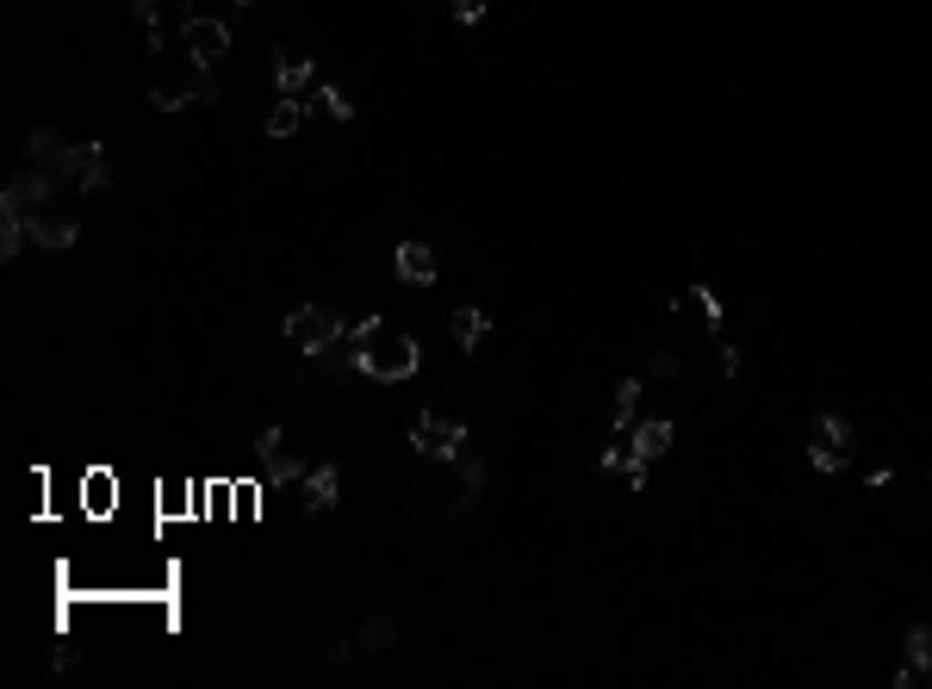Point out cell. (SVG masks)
Returning <instances> with one entry per match:
<instances>
[{"label": "cell", "instance_id": "6da1fadb", "mask_svg": "<svg viewBox=\"0 0 932 689\" xmlns=\"http://www.w3.org/2000/svg\"><path fill=\"white\" fill-rule=\"evenodd\" d=\"M348 367L367 379H386V385H398V379H411L417 367H423V348H417V336H404V329H373L367 342L348 348Z\"/></svg>", "mask_w": 932, "mask_h": 689}, {"label": "cell", "instance_id": "7a4b0ae2", "mask_svg": "<svg viewBox=\"0 0 932 689\" xmlns=\"http://www.w3.org/2000/svg\"><path fill=\"white\" fill-rule=\"evenodd\" d=\"M280 336L299 354H330V348H342L348 342V317L342 311H330V305H299V311H286V323H280Z\"/></svg>", "mask_w": 932, "mask_h": 689}, {"label": "cell", "instance_id": "3957f363", "mask_svg": "<svg viewBox=\"0 0 932 689\" xmlns=\"http://www.w3.org/2000/svg\"><path fill=\"white\" fill-rule=\"evenodd\" d=\"M808 466L815 472H846L852 466V423L846 417H815V429H808Z\"/></svg>", "mask_w": 932, "mask_h": 689}, {"label": "cell", "instance_id": "277c9868", "mask_svg": "<svg viewBox=\"0 0 932 689\" xmlns=\"http://www.w3.org/2000/svg\"><path fill=\"white\" fill-rule=\"evenodd\" d=\"M181 38H187V56L199 75H212V69L231 56V19H212V13H193L187 25H181Z\"/></svg>", "mask_w": 932, "mask_h": 689}, {"label": "cell", "instance_id": "5b68a950", "mask_svg": "<svg viewBox=\"0 0 932 689\" xmlns=\"http://www.w3.org/2000/svg\"><path fill=\"white\" fill-rule=\"evenodd\" d=\"M57 174H44V168H32V174H13L7 187H0V218H38L50 199H57Z\"/></svg>", "mask_w": 932, "mask_h": 689}, {"label": "cell", "instance_id": "8992f818", "mask_svg": "<svg viewBox=\"0 0 932 689\" xmlns=\"http://www.w3.org/2000/svg\"><path fill=\"white\" fill-rule=\"evenodd\" d=\"M411 448H417L423 460H460V448H467V423L423 410V417L411 423Z\"/></svg>", "mask_w": 932, "mask_h": 689}, {"label": "cell", "instance_id": "52a82bcc", "mask_svg": "<svg viewBox=\"0 0 932 689\" xmlns=\"http://www.w3.org/2000/svg\"><path fill=\"white\" fill-rule=\"evenodd\" d=\"M25 156H32V168H44V174H57V181H69V168H75V143H69L57 125H38L32 137H25Z\"/></svg>", "mask_w": 932, "mask_h": 689}, {"label": "cell", "instance_id": "ba28073f", "mask_svg": "<svg viewBox=\"0 0 932 689\" xmlns=\"http://www.w3.org/2000/svg\"><path fill=\"white\" fill-rule=\"evenodd\" d=\"M299 491H305V510H311V516L336 510V503H342V466H336V460H317V466L299 479Z\"/></svg>", "mask_w": 932, "mask_h": 689}, {"label": "cell", "instance_id": "9c48e42d", "mask_svg": "<svg viewBox=\"0 0 932 689\" xmlns=\"http://www.w3.org/2000/svg\"><path fill=\"white\" fill-rule=\"evenodd\" d=\"M69 187H81V193H106V187H112V156H106V143H75V168H69Z\"/></svg>", "mask_w": 932, "mask_h": 689}, {"label": "cell", "instance_id": "30bf717a", "mask_svg": "<svg viewBox=\"0 0 932 689\" xmlns=\"http://www.w3.org/2000/svg\"><path fill=\"white\" fill-rule=\"evenodd\" d=\"M901 646H908V665L895 671V689H914V683H926V677H932V627H926V621H914Z\"/></svg>", "mask_w": 932, "mask_h": 689}, {"label": "cell", "instance_id": "8fae6325", "mask_svg": "<svg viewBox=\"0 0 932 689\" xmlns=\"http://www.w3.org/2000/svg\"><path fill=\"white\" fill-rule=\"evenodd\" d=\"M392 267H398V280H404V286H436V274H442V261H436L429 243H398Z\"/></svg>", "mask_w": 932, "mask_h": 689}, {"label": "cell", "instance_id": "7c38bea8", "mask_svg": "<svg viewBox=\"0 0 932 689\" xmlns=\"http://www.w3.org/2000/svg\"><path fill=\"white\" fill-rule=\"evenodd\" d=\"M479 491H485V460H479V454H460L454 497H448V516H473V510H479Z\"/></svg>", "mask_w": 932, "mask_h": 689}, {"label": "cell", "instance_id": "4fadbf2b", "mask_svg": "<svg viewBox=\"0 0 932 689\" xmlns=\"http://www.w3.org/2000/svg\"><path fill=\"white\" fill-rule=\"evenodd\" d=\"M25 230H32V249L63 255V249H75L81 224H75V218H50V212H38V218H25Z\"/></svg>", "mask_w": 932, "mask_h": 689}, {"label": "cell", "instance_id": "5bb4252c", "mask_svg": "<svg viewBox=\"0 0 932 689\" xmlns=\"http://www.w3.org/2000/svg\"><path fill=\"white\" fill-rule=\"evenodd\" d=\"M311 50H280V56H274V88H280V94H305V88H311Z\"/></svg>", "mask_w": 932, "mask_h": 689}, {"label": "cell", "instance_id": "9a60e30c", "mask_svg": "<svg viewBox=\"0 0 932 689\" xmlns=\"http://www.w3.org/2000/svg\"><path fill=\"white\" fill-rule=\"evenodd\" d=\"M299 125H305V94H280V100H274V112H268V125H262V131H268V137L280 143V137H293Z\"/></svg>", "mask_w": 932, "mask_h": 689}, {"label": "cell", "instance_id": "2e32d148", "mask_svg": "<svg viewBox=\"0 0 932 689\" xmlns=\"http://www.w3.org/2000/svg\"><path fill=\"white\" fill-rule=\"evenodd\" d=\"M355 640H361V652H392V646H398V621H392V615H367Z\"/></svg>", "mask_w": 932, "mask_h": 689}, {"label": "cell", "instance_id": "e0dca14e", "mask_svg": "<svg viewBox=\"0 0 932 689\" xmlns=\"http://www.w3.org/2000/svg\"><path fill=\"white\" fill-rule=\"evenodd\" d=\"M665 448H672V423H665V417H653V423H634V454H641V460H659Z\"/></svg>", "mask_w": 932, "mask_h": 689}, {"label": "cell", "instance_id": "ac0fdd59", "mask_svg": "<svg viewBox=\"0 0 932 689\" xmlns=\"http://www.w3.org/2000/svg\"><path fill=\"white\" fill-rule=\"evenodd\" d=\"M641 398H647V385H641V379H622V385H616V410H610V429H616V435L634 423V410H641Z\"/></svg>", "mask_w": 932, "mask_h": 689}, {"label": "cell", "instance_id": "d6986e66", "mask_svg": "<svg viewBox=\"0 0 932 689\" xmlns=\"http://www.w3.org/2000/svg\"><path fill=\"white\" fill-rule=\"evenodd\" d=\"M485 329H491V317H485V311H454L448 336H454L460 348H479V342H485Z\"/></svg>", "mask_w": 932, "mask_h": 689}, {"label": "cell", "instance_id": "ffe728a7", "mask_svg": "<svg viewBox=\"0 0 932 689\" xmlns=\"http://www.w3.org/2000/svg\"><path fill=\"white\" fill-rule=\"evenodd\" d=\"M25 249H32V230H25V218H0V261H19Z\"/></svg>", "mask_w": 932, "mask_h": 689}, {"label": "cell", "instance_id": "44dd1931", "mask_svg": "<svg viewBox=\"0 0 932 689\" xmlns=\"http://www.w3.org/2000/svg\"><path fill=\"white\" fill-rule=\"evenodd\" d=\"M305 472H311V466H305V460L280 454V460H274V466H262V479H268V485H299Z\"/></svg>", "mask_w": 932, "mask_h": 689}, {"label": "cell", "instance_id": "7402d4cb", "mask_svg": "<svg viewBox=\"0 0 932 689\" xmlns=\"http://www.w3.org/2000/svg\"><path fill=\"white\" fill-rule=\"evenodd\" d=\"M684 298H690V305H696V317H703V323H709V329H721V298H715L709 286H690V292H684Z\"/></svg>", "mask_w": 932, "mask_h": 689}, {"label": "cell", "instance_id": "603a6c76", "mask_svg": "<svg viewBox=\"0 0 932 689\" xmlns=\"http://www.w3.org/2000/svg\"><path fill=\"white\" fill-rule=\"evenodd\" d=\"M81 497H88V510H94V516H106V510H112V479H106V472H94V479L81 485Z\"/></svg>", "mask_w": 932, "mask_h": 689}, {"label": "cell", "instance_id": "cb8c5ba5", "mask_svg": "<svg viewBox=\"0 0 932 689\" xmlns=\"http://www.w3.org/2000/svg\"><path fill=\"white\" fill-rule=\"evenodd\" d=\"M280 448H286V429H262V435H255V460H262V466H274Z\"/></svg>", "mask_w": 932, "mask_h": 689}, {"label": "cell", "instance_id": "d4e9b609", "mask_svg": "<svg viewBox=\"0 0 932 689\" xmlns=\"http://www.w3.org/2000/svg\"><path fill=\"white\" fill-rule=\"evenodd\" d=\"M317 106H324V112H330V119H355V100H348V94H336V88H317Z\"/></svg>", "mask_w": 932, "mask_h": 689}, {"label": "cell", "instance_id": "484cf974", "mask_svg": "<svg viewBox=\"0 0 932 689\" xmlns=\"http://www.w3.org/2000/svg\"><path fill=\"white\" fill-rule=\"evenodd\" d=\"M647 373L659 379V385H665V379H678V354H653V367H647Z\"/></svg>", "mask_w": 932, "mask_h": 689}, {"label": "cell", "instance_id": "4316f807", "mask_svg": "<svg viewBox=\"0 0 932 689\" xmlns=\"http://www.w3.org/2000/svg\"><path fill=\"white\" fill-rule=\"evenodd\" d=\"M479 13H485V0H454V19H467V25H473Z\"/></svg>", "mask_w": 932, "mask_h": 689}, {"label": "cell", "instance_id": "83f0119b", "mask_svg": "<svg viewBox=\"0 0 932 689\" xmlns=\"http://www.w3.org/2000/svg\"><path fill=\"white\" fill-rule=\"evenodd\" d=\"M355 652H361V640H336V646H330V658H336V665H348Z\"/></svg>", "mask_w": 932, "mask_h": 689}, {"label": "cell", "instance_id": "f1b7e54d", "mask_svg": "<svg viewBox=\"0 0 932 689\" xmlns=\"http://www.w3.org/2000/svg\"><path fill=\"white\" fill-rule=\"evenodd\" d=\"M162 7H174V13H187V19H193V0H162Z\"/></svg>", "mask_w": 932, "mask_h": 689}, {"label": "cell", "instance_id": "f546056e", "mask_svg": "<svg viewBox=\"0 0 932 689\" xmlns=\"http://www.w3.org/2000/svg\"><path fill=\"white\" fill-rule=\"evenodd\" d=\"M237 7H249V0H237Z\"/></svg>", "mask_w": 932, "mask_h": 689}]
</instances>
